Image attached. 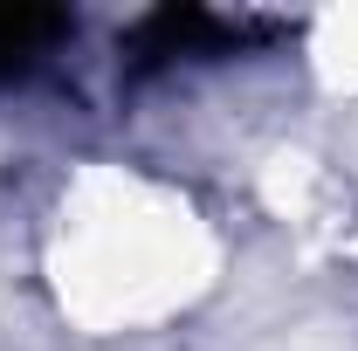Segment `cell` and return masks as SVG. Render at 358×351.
Returning a JSON list of instances; mask_svg holds the SVG:
<instances>
[{
  "mask_svg": "<svg viewBox=\"0 0 358 351\" xmlns=\"http://www.w3.org/2000/svg\"><path fill=\"white\" fill-rule=\"evenodd\" d=\"M42 35H55V14H0V69H21Z\"/></svg>",
  "mask_w": 358,
  "mask_h": 351,
  "instance_id": "cell-1",
  "label": "cell"
}]
</instances>
